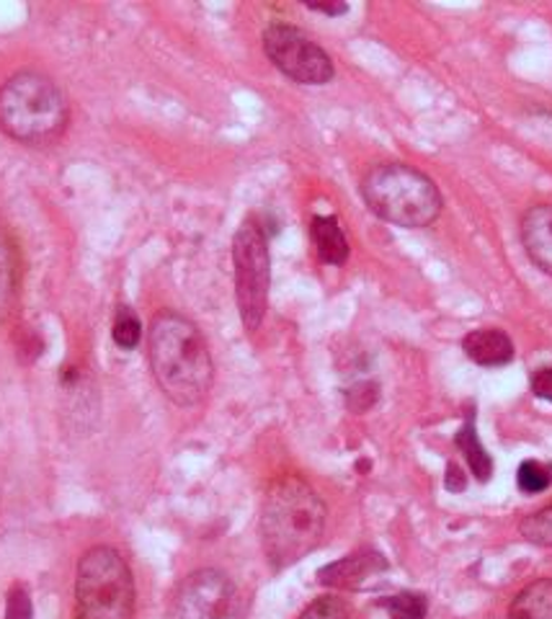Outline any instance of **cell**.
<instances>
[{"label":"cell","instance_id":"obj_1","mask_svg":"<svg viewBox=\"0 0 552 619\" xmlns=\"http://www.w3.org/2000/svg\"><path fill=\"white\" fill-rule=\"evenodd\" d=\"M148 359L160 392L171 403L191 408L210 396L212 353L194 320L173 310L158 312L148 331Z\"/></svg>","mask_w":552,"mask_h":619},{"label":"cell","instance_id":"obj_2","mask_svg":"<svg viewBox=\"0 0 552 619\" xmlns=\"http://www.w3.org/2000/svg\"><path fill=\"white\" fill-rule=\"evenodd\" d=\"M325 503L315 488L300 476L271 482L261 506V548L274 570L292 568L308 558L325 535Z\"/></svg>","mask_w":552,"mask_h":619},{"label":"cell","instance_id":"obj_3","mask_svg":"<svg viewBox=\"0 0 552 619\" xmlns=\"http://www.w3.org/2000/svg\"><path fill=\"white\" fill-rule=\"evenodd\" d=\"M68 122V96L44 72L21 70L0 86V130L11 140L31 148L50 144L62 138Z\"/></svg>","mask_w":552,"mask_h":619},{"label":"cell","instance_id":"obj_4","mask_svg":"<svg viewBox=\"0 0 552 619\" xmlns=\"http://www.w3.org/2000/svg\"><path fill=\"white\" fill-rule=\"evenodd\" d=\"M362 197L380 220L405 230L429 228L442 214L436 183L405 163L374 166L362 179Z\"/></svg>","mask_w":552,"mask_h":619},{"label":"cell","instance_id":"obj_5","mask_svg":"<svg viewBox=\"0 0 552 619\" xmlns=\"http://www.w3.org/2000/svg\"><path fill=\"white\" fill-rule=\"evenodd\" d=\"M78 619H132L134 578L122 552L96 545L78 560Z\"/></svg>","mask_w":552,"mask_h":619},{"label":"cell","instance_id":"obj_6","mask_svg":"<svg viewBox=\"0 0 552 619\" xmlns=\"http://www.w3.org/2000/svg\"><path fill=\"white\" fill-rule=\"evenodd\" d=\"M235 302L245 331L255 333L267 318L271 289L269 238L259 222L245 220L233 238Z\"/></svg>","mask_w":552,"mask_h":619},{"label":"cell","instance_id":"obj_7","mask_svg":"<svg viewBox=\"0 0 552 619\" xmlns=\"http://www.w3.org/2000/svg\"><path fill=\"white\" fill-rule=\"evenodd\" d=\"M263 52L271 66L294 83L325 86L335 76L331 54L292 23H271L263 31Z\"/></svg>","mask_w":552,"mask_h":619},{"label":"cell","instance_id":"obj_8","mask_svg":"<svg viewBox=\"0 0 552 619\" xmlns=\"http://www.w3.org/2000/svg\"><path fill=\"white\" fill-rule=\"evenodd\" d=\"M173 619H245V601L228 573L202 568L183 578L175 591Z\"/></svg>","mask_w":552,"mask_h":619},{"label":"cell","instance_id":"obj_9","mask_svg":"<svg viewBox=\"0 0 552 619\" xmlns=\"http://www.w3.org/2000/svg\"><path fill=\"white\" fill-rule=\"evenodd\" d=\"M388 560L374 550H362L318 570V581L331 589H362L370 578L385 573Z\"/></svg>","mask_w":552,"mask_h":619},{"label":"cell","instance_id":"obj_10","mask_svg":"<svg viewBox=\"0 0 552 619\" xmlns=\"http://www.w3.org/2000/svg\"><path fill=\"white\" fill-rule=\"evenodd\" d=\"M522 246L530 261L552 277V204H534L522 217Z\"/></svg>","mask_w":552,"mask_h":619},{"label":"cell","instance_id":"obj_11","mask_svg":"<svg viewBox=\"0 0 552 619\" xmlns=\"http://www.w3.org/2000/svg\"><path fill=\"white\" fill-rule=\"evenodd\" d=\"M468 359L480 367H506L514 359V343L499 328H478L462 339Z\"/></svg>","mask_w":552,"mask_h":619},{"label":"cell","instance_id":"obj_12","mask_svg":"<svg viewBox=\"0 0 552 619\" xmlns=\"http://www.w3.org/2000/svg\"><path fill=\"white\" fill-rule=\"evenodd\" d=\"M310 236H313L318 259L323 263L343 267L349 261V240L333 214H315L310 222Z\"/></svg>","mask_w":552,"mask_h":619},{"label":"cell","instance_id":"obj_13","mask_svg":"<svg viewBox=\"0 0 552 619\" xmlns=\"http://www.w3.org/2000/svg\"><path fill=\"white\" fill-rule=\"evenodd\" d=\"M506 619H552V578H538L511 601Z\"/></svg>","mask_w":552,"mask_h":619},{"label":"cell","instance_id":"obj_14","mask_svg":"<svg viewBox=\"0 0 552 619\" xmlns=\"http://www.w3.org/2000/svg\"><path fill=\"white\" fill-rule=\"evenodd\" d=\"M19 294V253L6 230H0V323L11 316Z\"/></svg>","mask_w":552,"mask_h":619},{"label":"cell","instance_id":"obj_15","mask_svg":"<svg viewBox=\"0 0 552 619\" xmlns=\"http://www.w3.org/2000/svg\"><path fill=\"white\" fill-rule=\"evenodd\" d=\"M454 445L462 455H465V460L470 465V470H473V476L480 482H488L493 476V460L491 455H488V449L483 447V441L478 437V429H475V418L470 416L465 423H462V429L458 431V437H454Z\"/></svg>","mask_w":552,"mask_h":619},{"label":"cell","instance_id":"obj_16","mask_svg":"<svg viewBox=\"0 0 552 619\" xmlns=\"http://www.w3.org/2000/svg\"><path fill=\"white\" fill-rule=\"evenodd\" d=\"M111 339H114L119 349H124V351L138 349L142 341V323H140V318L132 312V308H124V304L122 308H117L114 326H111Z\"/></svg>","mask_w":552,"mask_h":619},{"label":"cell","instance_id":"obj_17","mask_svg":"<svg viewBox=\"0 0 552 619\" xmlns=\"http://www.w3.org/2000/svg\"><path fill=\"white\" fill-rule=\"evenodd\" d=\"M382 607L388 609L390 619H426L429 612V601L423 593H395V597L382 599Z\"/></svg>","mask_w":552,"mask_h":619},{"label":"cell","instance_id":"obj_18","mask_svg":"<svg viewBox=\"0 0 552 619\" xmlns=\"http://www.w3.org/2000/svg\"><path fill=\"white\" fill-rule=\"evenodd\" d=\"M519 532L526 542L540 545V548H552V506L530 513L519 525Z\"/></svg>","mask_w":552,"mask_h":619},{"label":"cell","instance_id":"obj_19","mask_svg":"<svg viewBox=\"0 0 552 619\" xmlns=\"http://www.w3.org/2000/svg\"><path fill=\"white\" fill-rule=\"evenodd\" d=\"M552 482V472L545 465L534 462V460H526L519 465V472H516V486L522 493H542V490H548Z\"/></svg>","mask_w":552,"mask_h":619},{"label":"cell","instance_id":"obj_20","mask_svg":"<svg viewBox=\"0 0 552 619\" xmlns=\"http://www.w3.org/2000/svg\"><path fill=\"white\" fill-rule=\"evenodd\" d=\"M300 619H351V607L341 597H320Z\"/></svg>","mask_w":552,"mask_h":619},{"label":"cell","instance_id":"obj_21","mask_svg":"<svg viewBox=\"0 0 552 619\" xmlns=\"http://www.w3.org/2000/svg\"><path fill=\"white\" fill-rule=\"evenodd\" d=\"M380 400V388L374 382H357L347 390V406L354 413H367Z\"/></svg>","mask_w":552,"mask_h":619},{"label":"cell","instance_id":"obj_22","mask_svg":"<svg viewBox=\"0 0 552 619\" xmlns=\"http://www.w3.org/2000/svg\"><path fill=\"white\" fill-rule=\"evenodd\" d=\"M31 599L23 586H13L6 599V619H31Z\"/></svg>","mask_w":552,"mask_h":619},{"label":"cell","instance_id":"obj_23","mask_svg":"<svg viewBox=\"0 0 552 619\" xmlns=\"http://www.w3.org/2000/svg\"><path fill=\"white\" fill-rule=\"evenodd\" d=\"M532 392L538 398L552 403V367H542L532 375Z\"/></svg>","mask_w":552,"mask_h":619},{"label":"cell","instance_id":"obj_24","mask_svg":"<svg viewBox=\"0 0 552 619\" xmlns=\"http://www.w3.org/2000/svg\"><path fill=\"white\" fill-rule=\"evenodd\" d=\"M444 488L450 490V493H462V490L468 488V476L462 472L460 465L450 462L446 465V476H444Z\"/></svg>","mask_w":552,"mask_h":619},{"label":"cell","instance_id":"obj_25","mask_svg":"<svg viewBox=\"0 0 552 619\" xmlns=\"http://www.w3.org/2000/svg\"><path fill=\"white\" fill-rule=\"evenodd\" d=\"M310 11H320V13H328V16H343L349 11L347 3H308Z\"/></svg>","mask_w":552,"mask_h":619}]
</instances>
